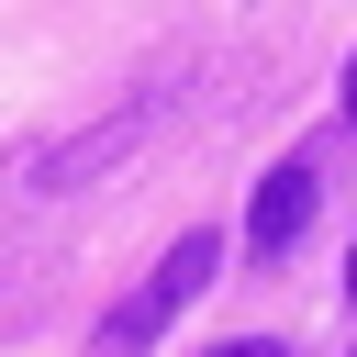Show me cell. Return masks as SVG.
I'll return each mask as SVG.
<instances>
[{"mask_svg":"<svg viewBox=\"0 0 357 357\" xmlns=\"http://www.w3.org/2000/svg\"><path fill=\"white\" fill-rule=\"evenodd\" d=\"M346 290H357V257H346Z\"/></svg>","mask_w":357,"mask_h":357,"instance_id":"6","label":"cell"},{"mask_svg":"<svg viewBox=\"0 0 357 357\" xmlns=\"http://www.w3.org/2000/svg\"><path fill=\"white\" fill-rule=\"evenodd\" d=\"M212 357H279V346H268V335H234V346H212Z\"/></svg>","mask_w":357,"mask_h":357,"instance_id":"4","label":"cell"},{"mask_svg":"<svg viewBox=\"0 0 357 357\" xmlns=\"http://www.w3.org/2000/svg\"><path fill=\"white\" fill-rule=\"evenodd\" d=\"M346 112H357V56H346Z\"/></svg>","mask_w":357,"mask_h":357,"instance_id":"5","label":"cell"},{"mask_svg":"<svg viewBox=\"0 0 357 357\" xmlns=\"http://www.w3.org/2000/svg\"><path fill=\"white\" fill-rule=\"evenodd\" d=\"M212 268H223V234H178L156 268H145V290H123L112 312H100V335H89V357H145L201 290H212Z\"/></svg>","mask_w":357,"mask_h":357,"instance_id":"1","label":"cell"},{"mask_svg":"<svg viewBox=\"0 0 357 357\" xmlns=\"http://www.w3.org/2000/svg\"><path fill=\"white\" fill-rule=\"evenodd\" d=\"M301 223H312V167H268V178H257V201H245V245H257V257H279Z\"/></svg>","mask_w":357,"mask_h":357,"instance_id":"3","label":"cell"},{"mask_svg":"<svg viewBox=\"0 0 357 357\" xmlns=\"http://www.w3.org/2000/svg\"><path fill=\"white\" fill-rule=\"evenodd\" d=\"M134 134H145V100H134V112H112V123H89L78 145H56V156H33V190H78V178H100V167H112V156H123Z\"/></svg>","mask_w":357,"mask_h":357,"instance_id":"2","label":"cell"}]
</instances>
